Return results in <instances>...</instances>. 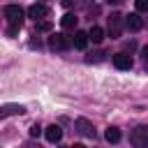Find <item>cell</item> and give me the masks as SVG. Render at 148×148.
<instances>
[{"instance_id":"obj_1","label":"cell","mask_w":148,"mask_h":148,"mask_svg":"<svg viewBox=\"0 0 148 148\" xmlns=\"http://www.w3.org/2000/svg\"><path fill=\"white\" fill-rule=\"evenodd\" d=\"M123 23H125V16H123V14L113 12V14L109 16V21H106V32H109L111 39H118V37L123 35Z\"/></svg>"},{"instance_id":"obj_2","label":"cell","mask_w":148,"mask_h":148,"mask_svg":"<svg viewBox=\"0 0 148 148\" xmlns=\"http://www.w3.org/2000/svg\"><path fill=\"white\" fill-rule=\"evenodd\" d=\"M130 143L134 148H148V127L146 125H139L130 132Z\"/></svg>"},{"instance_id":"obj_3","label":"cell","mask_w":148,"mask_h":148,"mask_svg":"<svg viewBox=\"0 0 148 148\" xmlns=\"http://www.w3.org/2000/svg\"><path fill=\"white\" fill-rule=\"evenodd\" d=\"M5 16L12 21V25L21 28V21H23V9H21L18 5H7V7H5Z\"/></svg>"},{"instance_id":"obj_4","label":"cell","mask_w":148,"mask_h":148,"mask_svg":"<svg viewBox=\"0 0 148 148\" xmlns=\"http://www.w3.org/2000/svg\"><path fill=\"white\" fill-rule=\"evenodd\" d=\"M74 130H76L81 136H88V139L95 136V127H92V123L86 120V118H76V120H74Z\"/></svg>"},{"instance_id":"obj_5","label":"cell","mask_w":148,"mask_h":148,"mask_svg":"<svg viewBox=\"0 0 148 148\" xmlns=\"http://www.w3.org/2000/svg\"><path fill=\"white\" fill-rule=\"evenodd\" d=\"M21 113H25L23 104H2L0 106V120L7 118V116H21Z\"/></svg>"},{"instance_id":"obj_6","label":"cell","mask_w":148,"mask_h":148,"mask_svg":"<svg viewBox=\"0 0 148 148\" xmlns=\"http://www.w3.org/2000/svg\"><path fill=\"white\" fill-rule=\"evenodd\" d=\"M49 44H51V49H56V51H65V49H69V39L65 37V35H51V39H49Z\"/></svg>"},{"instance_id":"obj_7","label":"cell","mask_w":148,"mask_h":148,"mask_svg":"<svg viewBox=\"0 0 148 148\" xmlns=\"http://www.w3.org/2000/svg\"><path fill=\"white\" fill-rule=\"evenodd\" d=\"M125 25H127V30L139 32V30L143 28V21L139 18V14H130V16H125Z\"/></svg>"},{"instance_id":"obj_8","label":"cell","mask_w":148,"mask_h":148,"mask_svg":"<svg viewBox=\"0 0 148 148\" xmlns=\"http://www.w3.org/2000/svg\"><path fill=\"white\" fill-rule=\"evenodd\" d=\"M113 65L118 69H132V58L127 53H116L113 56Z\"/></svg>"},{"instance_id":"obj_9","label":"cell","mask_w":148,"mask_h":148,"mask_svg":"<svg viewBox=\"0 0 148 148\" xmlns=\"http://www.w3.org/2000/svg\"><path fill=\"white\" fill-rule=\"evenodd\" d=\"M44 136H46V141L58 143V141L62 139V130H60L58 125H49V127H46V132H44Z\"/></svg>"},{"instance_id":"obj_10","label":"cell","mask_w":148,"mask_h":148,"mask_svg":"<svg viewBox=\"0 0 148 148\" xmlns=\"http://www.w3.org/2000/svg\"><path fill=\"white\" fill-rule=\"evenodd\" d=\"M28 16L37 21V18H44V16H49V9H46L44 5H39V2H37V5H32V7L28 9Z\"/></svg>"},{"instance_id":"obj_11","label":"cell","mask_w":148,"mask_h":148,"mask_svg":"<svg viewBox=\"0 0 148 148\" xmlns=\"http://www.w3.org/2000/svg\"><path fill=\"white\" fill-rule=\"evenodd\" d=\"M72 44H74V49H86V46H88V32H83V30H76V32H74V39H72Z\"/></svg>"},{"instance_id":"obj_12","label":"cell","mask_w":148,"mask_h":148,"mask_svg":"<svg viewBox=\"0 0 148 148\" xmlns=\"http://www.w3.org/2000/svg\"><path fill=\"white\" fill-rule=\"evenodd\" d=\"M88 39H92V44H99V42L104 39V30H102L99 25H92V28L88 30Z\"/></svg>"},{"instance_id":"obj_13","label":"cell","mask_w":148,"mask_h":148,"mask_svg":"<svg viewBox=\"0 0 148 148\" xmlns=\"http://www.w3.org/2000/svg\"><path fill=\"white\" fill-rule=\"evenodd\" d=\"M104 136H106L109 143H118V141H120V130H118V127H109Z\"/></svg>"},{"instance_id":"obj_14","label":"cell","mask_w":148,"mask_h":148,"mask_svg":"<svg viewBox=\"0 0 148 148\" xmlns=\"http://www.w3.org/2000/svg\"><path fill=\"white\" fill-rule=\"evenodd\" d=\"M60 25L67 28V30H72V28L76 25V16H74V14H65V16L60 18Z\"/></svg>"},{"instance_id":"obj_15","label":"cell","mask_w":148,"mask_h":148,"mask_svg":"<svg viewBox=\"0 0 148 148\" xmlns=\"http://www.w3.org/2000/svg\"><path fill=\"white\" fill-rule=\"evenodd\" d=\"M51 28H53L51 21H39V23H37V32H49Z\"/></svg>"},{"instance_id":"obj_16","label":"cell","mask_w":148,"mask_h":148,"mask_svg":"<svg viewBox=\"0 0 148 148\" xmlns=\"http://www.w3.org/2000/svg\"><path fill=\"white\" fill-rule=\"evenodd\" d=\"M102 56H104L102 51H95V53H90L86 60H88V62H97V60H102Z\"/></svg>"},{"instance_id":"obj_17","label":"cell","mask_w":148,"mask_h":148,"mask_svg":"<svg viewBox=\"0 0 148 148\" xmlns=\"http://www.w3.org/2000/svg\"><path fill=\"white\" fill-rule=\"evenodd\" d=\"M39 134H42V127H39V125H37V123H35V125H32V127H30V136H32V139H37V136H39Z\"/></svg>"},{"instance_id":"obj_18","label":"cell","mask_w":148,"mask_h":148,"mask_svg":"<svg viewBox=\"0 0 148 148\" xmlns=\"http://www.w3.org/2000/svg\"><path fill=\"white\" fill-rule=\"evenodd\" d=\"M136 9L139 12H148V0H136Z\"/></svg>"},{"instance_id":"obj_19","label":"cell","mask_w":148,"mask_h":148,"mask_svg":"<svg viewBox=\"0 0 148 148\" xmlns=\"http://www.w3.org/2000/svg\"><path fill=\"white\" fill-rule=\"evenodd\" d=\"M141 56H143V60L148 62V46H143V49H141Z\"/></svg>"},{"instance_id":"obj_20","label":"cell","mask_w":148,"mask_h":148,"mask_svg":"<svg viewBox=\"0 0 148 148\" xmlns=\"http://www.w3.org/2000/svg\"><path fill=\"white\" fill-rule=\"evenodd\" d=\"M23 148H39V146H35V143H25Z\"/></svg>"},{"instance_id":"obj_21","label":"cell","mask_w":148,"mask_h":148,"mask_svg":"<svg viewBox=\"0 0 148 148\" xmlns=\"http://www.w3.org/2000/svg\"><path fill=\"white\" fill-rule=\"evenodd\" d=\"M69 148H86V146H81V143H74V146H69Z\"/></svg>"}]
</instances>
